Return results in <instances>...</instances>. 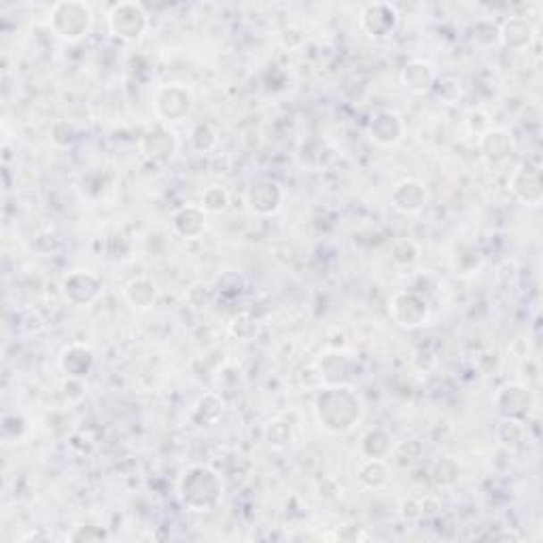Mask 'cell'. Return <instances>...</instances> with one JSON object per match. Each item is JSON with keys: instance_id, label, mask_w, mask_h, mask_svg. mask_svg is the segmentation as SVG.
I'll use <instances>...</instances> for the list:
<instances>
[{"instance_id": "6da1fadb", "label": "cell", "mask_w": 543, "mask_h": 543, "mask_svg": "<svg viewBox=\"0 0 543 543\" xmlns=\"http://www.w3.org/2000/svg\"><path fill=\"white\" fill-rule=\"evenodd\" d=\"M314 414L327 433H348L363 416V401L348 384H325L316 395Z\"/></svg>"}, {"instance_id": "7a4b0ae2", "label": "cell", "mask_w": 543, "mask_h": 543, "mask_svg": "<svg viewBox=\"0 0 543 543\" xmlns=\"http://www.w3.org/2000/svg\"><path fill=\"white\" fill-rule=\"evenodd\" d=\"M179 503L191 514H208L223 499V480L208 465H189L177 482Z\"/></svg>"}, {"instance_id": "3957f363", "label": "cell", "mask_w": 543, "mask_h": 543, "mask_svg": "<svg viewBox=\"0 0 543 543\" xmlns=\"http://www.w3.org/2000/svg\"><path fill=\"white\" fill-rule=\"evenodd\" d=\"M49 28L60 41L79 43L89 37L94 28V11L79 0H62L49 11Z\"/></svg>"}, {"instance_id": "277c9868", "label": "cell", "mask_w": 543, "mask_h": 543, "mask_svg": "<svg viewBox=\"0 0 543 543\" xmlns=\"http://www.w3.org/2000/svg\"><path fill=\"white\" fill-rule=\"evenodd\" d=\"M109 32L119 41L134 43L145 37L149 30V13L138 3H117L106 15Z\"/></svg>"}, {"instance_id": "5b68a950", "label": "cell", "mask_w": 543, "mask_h": 543, "mask_svg": "<svg viewBox=\"0 0 543 543\" xmlns=\"http://www.w3.org/2000/svg\"><path fill=\"white\" fill-rule=\"evenodd\" d=\"M388 314L395 325L404 327V330H418L431 319V302L414 288H405L390 297Z\"/></svg>"}, {"instance_id": "8992f818", "label": "cell", "mask_w": 543, "mask_h": 543, "mask_svg": "<svg viewBox=\"0 0 543 543\" xmlns=\"http://www.w3.org/2000/svg\"><path fill=\"white\" fill-rule=\"evenodd\" d=\"M153 111L166 123L183 121L194 111V96L180 83L162 85L153 94Z\"/></svg>"}, {"instance_id": "52a82bcc", "label": "cell", "mask_w": 543, "mask_h": 543, "mask_svg": "<svg viewBox=\"0 0 543 543\" xmlns=\"http://www.w3.org/2000/svg\"><path fill=\"white\" fill-rule=\"evenodd\" d=\"M399 24V13L388 3H370L361 9L359 26L373 41H382L395 32Z\"/></svg>"}, {"instance_id": "ba28073f", "label": "cell", "mask_w": 543, "mask_h": 543, "mask_svg": "<svg viewBox=\"0 0 543 543\" xmlns=\"http://www.w3.org/2000/svg\"><path fill=\"white\" fill-rule=\"evenodd\" d=\"M62 296L72 305H89L100 297L102 280L89 270H72L62 279Z\"/></svg>"}, {"instance_id": "9c48e42d", "label": "cell", "mask_w": 543, "mask_h": 543, "mask_svg": "<svg viewBox=\"0 0 543 543\" xmlns=\"http://www.w3.org/2000/svg\"><path fill=\"white\" fill-rule=\"evenodd\" d=\"M405 134V123L401 119L399 113L395 111H378L373 113L370 123H367V136L372 138V143L380 146H395L404 138Z\"/></svg>"}, {"instance_id": "30bf717a", "label": "cell", "mask_w": 543, "mask_h": 543, "mask_svg": "<svg viewBox=\"0 0 543 543\" xmlns=\"http://www.w3.org/2000/svg\"><path fill=\"white\" fill-rule=\"evenodd\" d=\"M478 149L486 162L492 163V166H499V163H505L514 155L516 140H514L512 132H507V129L490 128L484 134H480Z\"/></svg>"}, {"instance_id": "8fae6325", "label": "cell", "mask_w": 543, "mask_h": 543, "mask_svg": "<svg viewBox=\"0 0 543 543\" xmlns=\"http://www.w3.org/2000/svg\"><path fill=\"white\" fill-rule=\"evenodd\" d=\"M429 202V191L421 180L404 179L390 191V206L401 214L421 213Z\"/></svg>"}, {"instance_id": "7c38bea8", "label": "cell", "mask_w": 543, "mask_h": 543, "mask_svg": "<svg viewBox=\"0 0 543 543\" xmlns=\"http://www.w3.org/2000/svg\"><path fill=\"white\" fill-rule=\"evenodd\" d=\"M533 404V393H530V388L524 387V384H507V387L497 390L495 395V407L499 410L501 416L507 418L526 416Z\"/></svg>"}, {"instance_id": "4fadbf2b", "label": "cell", "mask_w": 543, "mask_h": 543, "mask_svg": "<svg viewBox=\"0 0 543 543\" xmlns=\"http://www.w3.org/2000/svg\"><path fill=\"white\" fill-rule=\"evenodd\" d=\"M509 191L516 196V200H520L526 206H541L543 202V185L541 177L537 170L520 166L514 170L512 179H509Z\"/></svg>"}, {"instance_id": "5bb4252c", "label": "cell", "mask_w": 543, "mask_h": 543, "mask_svg": "<svg viewBox=\"0 0 543 543\" xmlns=\"http://www.w3.org/2000/svg\"><path fill=\"white\" fill-rule=\"evenodd\" d=\"M248 208L259 217H272L282 204V189L276 180H259L246 194Z\"/></svg>"}, {"instance_id": "9a60e30c", "label": "cell", "mask_w": 543, "mask_h": 543, "mask_svg": "<svg viewBox=\"0 0 543 543\" xmlns=\"http://www.w3.org/2000/svg\"><path fill=\"white\" fill-rule=\"evenodd\" d=\"M179 149V140L168 128H155L140 138V151L146 160L166 162Z\"/></svg>"}, {"instance_id": "2e32d148", "label": "cell", "mask_w": 543, "mask_h": 543, "mask_svg": "<svg viewBox=\"0 0 543 543\" xmlns=\"http://www.w3.org/2000/svg\"><path fill=\"white\" fill-rule=\"evenodd\" d=\"M206 211L200 204H185L172 214V230L174 234L185 238V240H196L206 231Z\"/></svg>"}, {"instance_id": "e0dca14e", "label": "cell", "mask_w": 543, "mask_h": 543, "mask_svg": "<svg viewBox=\"0 0 543 543\" xmlns=\"http://www.w3.org/2000/svg\"><path fill=\"white\" fill-rule=\"evenodd\" d=\"M94 367V353L88 344L75 342L66 347L60 355V370L66 373V378L72 380H83Z\"/></svg>"}, {"instance_id": "ac0fdd59", "label": "cell", "mask_w": 543, "mask_h": 543, "mask_svg": "<svg viewBox=\"0 0 543 543\" xmlns=\"http://www.w3.org/2000/svg\"><path fill=\"white\" fill-rule=\"evenodd\" d=\"M535 30L530 26V21L526 17H507L505 21L499 26V41L503 47L512 51H522L529 49V45L533 43Z\"/></svg>"}, {"instance_id": "d6986e66", "label": "cell", "mask_w": 543, "mask_h": 543, "mask_svg": "<svg viewBox=\"0 0 543 543\" xmlns=\"http://www.w3.org/2000/svg\"><path fill=\"white\" fill-rule=\"evenodd\" d=\"M435 81H438V75H435L433 66L424 60L407 62L404 71H401V83L412 94H429Z\"/></svg>"}, {"instance_id": "ffe728a7", "label": "cell", "mask_w": 543, "mask_h": 543, "mask_svg": "<svg viewBox=\"0 0 543 543\" xmlns=\"http://www.w3.org/2000/svg\"><path fill=\"white\" fill-rule=\"evenodd\" d=\"M356 482L365 490H384L390 484V465L387 458H363L356 469Z\"/></svg>"}, {"instance_id": "44dd1931", "label": "cell", "mask_w": 543, "mask_h": 543, "mask_svg": "<svg viewBox=\"0 0 543 543\" xmlns=\"http://www.w3.org/2000/svg\"><path fill=\"white\" fill-rule=\"evenodd\" d=\"M395 441L387 429H370L363 438H361L359 452L363 458H388L390 450H393Z\"/></svg>"}, {"instance_id": "7402d4cb", "label": "cell", "mask_w": 543, "mask_h": 543, "mask_svg": "<svg viewBox=\"0 0 543 543\" xmlns=\"http://www.w3.org/2000/svg\"><path fill=\"white\" fill-rule=\"evenodd\" d=\"M126 299L134 308L146 310L157 302V287L155 282L146 276H136L126 285Z\"/></svg>"}, {"instance_id": "603a6c76", "label": "cell", "mask_w": 543, "mask_h": 543, "mask_svg": "<svg viewBox=\"0 0 543 543\" xmlns=\"http://www.w3.org/2000/svg\"><path fill=\"white\" fill-rule=\"evenodd\" d=\"M225 412V401L219 397L217 393H206L197 399V404L191 412V421H194L197 427H208V424H214L223 416Z\"/></svg>"}, {"instance_id": "cb8c5ba5", "label": "cell", "mask_w": 543, "mask_h": 543, "mask_svg": "<svg viewBox=\"0 0 543 543\" xmlns=\"http://www.w3.org/2000/svg\"><path fill=\"white\" fill-rule=\"evenodd\" d=\"M429 473H431V482L438 489H450L461 480V463L452 456H439Z\"/></svg>"}, {"instance_id": "d4e9b609", "label": "cell", "mask_w": 543, "mask_h": 543, "mask_svg": "<svg viewBox=\"0 0 543 543\" xmlns=\"http://www.w3.org/2000/svg\"><path fill=\"white\" fill-rule=\"evenodd\" d=\"M422 444L418 439H405V441H399V444L393 446V450H390V463H393L395 467L397 469H412L416 465L418 461H421L422 456Z\"/></svg>"}, {"instance_id": "484cf974", "label": "cell", "mask_w": 543, "mask_h": 543, "mask_svg": "<svg viewBox=\"0 0 543 543\" xmlns=\"http://www.w3.org/2000/svg\"><path fill=\"white\" fill-rule=\"evenodd\" d=\"M265 441H268L270 448L274 450L288 448L293 441L291 422L282 421V418H274V421L268 422V427H265Z\"/></svg>"}, {"instance_id": "4316f807", "label": "cell", "mask_w": 543, "mask_h": 543, "mask_svg": "<svg viewBox=\"0 0 543 543\" xmlns=\"http://www.w3.org/2000/svg\"><path fill=\"white\" fill-rule=\"evenodd\" d=\"M200 206L204 208V211L211 213V214L225 213L230 208V194H228V189H225V187H221V185L206 187V189H204V194H202Z\"/></svg>"}, {"instance_id": "83f0119b", "label": "cell", "mask_w": 543, "mask_h": 543, "mask_svg": "<svg viewBox=\"0 0 543 543\" xmlns=\"http://www.w3.org/2000/svg\"><path fill=\"white\" fill-rule=\"evenodd\" d=\"M526 429L522 418H507L503 416L499 422V429H497V438L503 446H518L524 441Z\"/></svg>"}, {"instance_id": "f1b7e54d", "label": "cell", "mask_w": 543, "mask_h": 543, "mask_svg": "<svg viewBox=\"0 0 543 543\" xmlns=\"http://www.w3.org/2000/svg\"><path fill=\"white\" fill-rule=\"evenodd\" d=\"M189 143L197 153H211L219 143L217 129H214L211 123H197V126L191 129Z\"/></svg>"}, {"instance_id": "f546056e", "label": "cell", "mask_w": 543, "mask_h": 543, "mask_svg": "<svg viewBox=\"0 0 543 543\" xmlns=\"http://www.w3.org/2000/svg\"><path fill=\"white\" fill-rule=\"evenodd\" d=\"M431 92L438 94V98L441 102H446V104H456V102L463 98V92H465V89H463L461 79L446 75L435 81Z\"/></svg>"}, {"instance_id": "4dcf8cb0", "label": "cell", "mask_w": 543, "mask_h": 543, "mask_svg": "<svg viewBox=\"0 0 543 543\" xmlns=\"http://www.w3.org/2000/svg\"><path fill=\"white\" fill-rule=\"evenodd\" d=\"M230 333L236 339H242V342H248V339H255L259 333V322L253 319L251 314H238L230 322Z\"/></svg>"}, {"instance_id": "1f68e13d", "label": "cell", "mask_w": 543, "mask_h": 543, "mask_svg": "<svg viewBox=\"0 0 543 543\" xmlns=\"http://www.w3.org/2000/svg\"><path fill=\"white\" fill-rule=\"evenodd\" d=\"M390 257H393L395 265L399 268H412L421 257V251L412 240H399L393 245V251H390Z\"/></svg>"}, {"instance_id": "d6a6232c", "label": "cell", "mask_w": 543, "mask_h": 543, "mask_svg": "<svg viewBox=\"0 0 543 543\" xmlns=\"http://www.w3.org/2000/svg\"><path fill=\"white\" fill-rule=\"evenodd\" d=\"M106 530L98 529V526H77L71 535H68V541H102L106 539Z\"/></svg>"}, {"instance_id": "836d02e7", "label": "cell", "mask_w": 543, "mask_h": 543, "mask_svg": "<svg viewBox=\"0 0 543 543\" xmlns=\"http://www.w3.org/2000/svg\"><path fill=\"white\" fill-rule=\"evenodd\" d=\"M399 514H401V518L405 520V522H418V520H422L421 499H414V497H410V499H404L399 505Z\"/></svg>"}]
</instances>
